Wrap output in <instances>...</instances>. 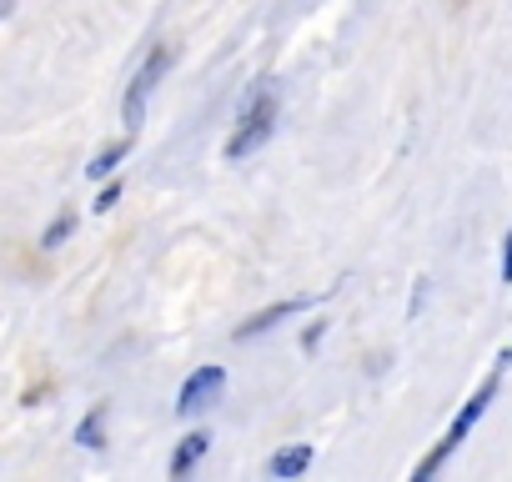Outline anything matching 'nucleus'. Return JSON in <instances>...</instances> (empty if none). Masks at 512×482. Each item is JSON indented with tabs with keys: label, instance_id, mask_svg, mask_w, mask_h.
Listing matches in <instances>:
<instances>
[{
	"label": "nucleus",
	"instance_id": "obj_8",
	"mask_svg": "<svg viewBox=\"0 0 512 482\" xmlns=\"http://www.w3.org/2000/svg\"><path fill=\"white\" fill-rule=\"evenodd\" d=\"M106 417H111V407H106V402H96V407L81 417L76 442H81V447H91V452H96V447H106Z\"/></svg>",
	"mask_w": 512,
	"mask_h": 482
},
{
	"label": "nucleus",
	"instance_id": "obj_12",
	"mask_svg": "<svg viewBox=\"0 0 512 482\" xmlns=\"http://www.w3.org/2000/svg\"><path fill=\"white\" fill-rule=\"evenodd\" d=\"M502 282H512V231H507V241H502Z\"/></svg>",
	"mask_w": 512,
	"mask_h": 482
},
{
	"label": "nucleus",
	"instance_id": "obj_5",
	"mask_svg": "<svg viewBox=\"0 0 512 482\" xmlns=\"http://www.w3.org/2000/svg\"><path fill=\"white\" fill-rule=\"evenodd\" d=\"M302 307H312V297H287V302H277V307H267V312H256L251 322H241V327H236V342H251V337H262V332H272L277 322L297 317Z\"/></svg>",
	"mask_w": 512,
	"mask_h": 482
},
{
	"label": "nucleus",
	"instance_id": "obj_9",
	"mask_svg": "<svg viewBox=\"0 0 512 482\" xmlns=\"http://www.w3.org/2000/svg\"><path fill=\"white\" fill-rule=\"evenodd\" d=\"M126 151H131V141H111V146H101L96 161H91V176H111V171L126 161Z\"/></svg>",
	"mask_w": 512,
	"mask_h": 482
},
{
	"label": "nucleus",
	"instance_id": "obj_1",
	"mask_svg": "<svg viewBox=\"0 0 512 482\" xmlns=\"http://www.w3.org/2000/svg\"><path fill=\"white\" fill-rule=\"evenodd\" d=\"M507 362H512V352H502V357H497V367H492V377H487V382H482V387H477V392L467 397V407L457 412V422L447 427V437H442V442H437V447H432V452H427L422 462H417V472H412L417 482H427V477H432V472H437V467H442V462H447L452 452H457V442H462V437H467V432L477 427V417H482V412H487V402L497 397V382H502V372H507Z\"/></svg>",
	"mask_w": 512,
	"mask_h": 482
},
{
	"label": "nucleus",
	"instance_id": "obj_13",
	"mask_svg": "<svg viewBox=\"0 0 512 482\" xmlns=\"http://www.w3.org/2000/svg\"><path fill=\"white\" fill-rule=\"evenodd\" d=\"M11 11H16V0H0V21H6Z\"/></svg>",
	"mask_w": 512,
	"mask_h": 482
},
{
	"label": "nucleus",
	"instance_id": "obj_11",
	"mask_svg": "<svg viewBox=\"0 0 512 482\" xmlns=\"http://www.w3.org/2000/svg\"><path fill=\"white\" fill-rule=\"evenodd\" d=\"M116 201H121V181H106V186H101V196H96V211H111Z\"/></svg>",
	"mask_w": 512,
	"mask_h": 482
},
{
	"label": "nucleus",
	"instance_id": "obj_3",
	"mask_svg": "<svg viewBox=\"0 0 512 482\" xmlns=\"http://www.w3.org/2000/svg\"><path fill=\"white\" fill-rule=\"evenodd\" d=\"M166 66H171V51L156 46V51L141 61V71L131 76V86H126V131H141V121H146V101H151L156 81L166 76Z\"/></svg>",
	"mask_w": 512,
	"mask_h": 482
},
{
	"label": "nucleus",
	"instance_id": "obj_7",
	"mask_svg": "<svg viewBox=\"0 0 512 482\" xmlns=\"http://www.w3.org/2000/svg\"><path fill=\"white\" fill-rule=\"evenodd\" d=\"M206 447H211V437H206V432H186V437H181V447H176V457H171V477H186V472L206 457Z\"/></svg>",
	"mask_w": 512,
	"mask_h": 482
},
{
	"label": "nucleus",
	"instance_id": "obj_4",
	"mask_svg": "<svg viewBox=\"0 0 512 482\" xmlns=\"http://www.w3.org/2000/svg\"><path fill=\"white\" fill-rule=\"evenodd\" d=\"M221 392H226V372H221V367H196V372L181 382L176 412H181V417H196V412L216 407V402H221Z\"/></svg>",
	"mask_w": 512,
	"mask_h": 482
},
{
	"label": "nucleus",
	"instance_id": "obj_2",
	"mask_svg": "<svg viewBox=\"0 0 512 482\" xmlns=\"http://www.w3.org/2000/svg\"><path fill=\"white\" fill-rule=\"evenodd\" d=\"M272 131H277V91H272V81H262L251 91V101L241 106V121L226 141V161H241L251 151H262L272 141Z\"/></svg>",
	"mask_w": 512,
	"mask_h": 482
},
{
	"label": "nucleus",
	"instance_id": "obj_10",
	"mask_svg": "<svg viewBox=\"0 0 512 482\" xmlns=\"http://www.w3.org/2000/svg\"><path fill=\"white\" fill-rule=\"evenodd\" d=\"M71 226H76V211H61V216L51 221V231L41 236V247H61V241L71 236Z\"/></svg>",
	"mask_w": 512,
	"mask_h": 482
},
{
	"label": "nucleus",
	"instance_id": "obj_6",
	"mask_svg": "<svg viewBox=\"0 0 512 482\" xmlns=\"http://www.w3.org/2000/svg\"><path fill=\"white\" fill-rule=\"evenodd\" d=\"M312 457H317V452H312L307 442H297V447H282V452L267 462V472H272V477H302V472L312 467Z\"/></svg>",
	"mask_w": 512,
	"mask_h": 482
}]
</instances>
